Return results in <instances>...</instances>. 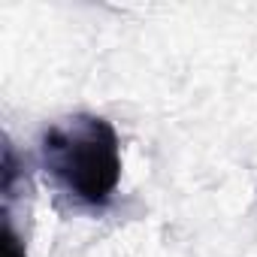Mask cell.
Here are the masks:
<instances>
[{
	"instance_id": "cell-1",
	"label": "cell",
	"mask_w": 257,
	"mask_h": 257,
	"mask_svg": "<svg viewBox=\"0 0 257 257\" xmlns=\"http://www.w3.org/2000/svg\"><path fill=\"white\" fill-rule=\"evenodd\" d=\"M40 158L52 182L79 206L106 209L121 182V140L103 115H70L40 140Z\"/></svg>"
}]
</instances>
